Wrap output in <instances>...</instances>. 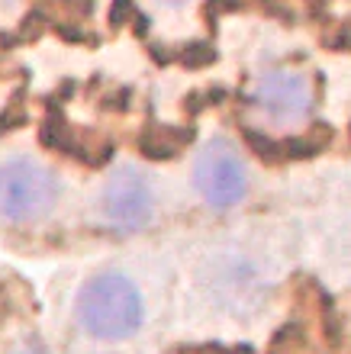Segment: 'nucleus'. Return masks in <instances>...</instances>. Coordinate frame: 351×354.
I'll return each instance as SVG.
<instances>
[{"label": "nucleus", "mask_w": 351, "mask_h": 354, "mask_svg": "<svg viewBox=\"0 0 351 354\" xmlns=\"http://www.w3.org/2000/svg\"><path fill=\"white\" fill-rule=\"evenodd\" d=\"M74 316L87 335L100 338V342H123L142 328L145 303H142L136 280L116 274V270H107V274L91 277L78 290Z\"/></svg>", "instance_id": "f257e3e1"}, {"label": "nucleus", "mask_w": 351, "mask_h": 354, "mask_svg": "<svg viewBox=\"0 0 351 354\" xmlns=\"http://www.w3.org/2000/svg\"><path fill=\"white\" fill-rule=\"evenodd\" d=\"M58 200L55 174L33 158H10L0 165V216L10 223H36L52 213Z\"/></svg>", "instance_id": "f03ea898"}, {"label": "nucleus", "mask_w": 351, "mask_h": 354, "mask_svg": "<svg viewBox=\"0 0 351 354\" xmlns=\"http://www.w3.org/2000/svg\"><path fill=\"white\" fill-rule=\"evenodd\" d=\"M194 184L200 196L216 209L235 206L249 190V177H245L239 151L226 139H213L194 165Z\"/></svg>", "instance_id": "7ed1b4c3"}, {"label": "nucleus", "mask_w": 351, "mask_h": 354, "mask_svg": "<svg viewBox=\"0 0 351 354\" xmlns=\"http://www.w3.org/2000/svg\"><path fill=\"white\" fill-rule=\"evenodd\" d=\"M103 219L120 232H139L155 216V196L148 180L132 168H123L103 184L100 190Z\"/></svg>", "instance_id": "20e7f679"}, {"label": "nucleus", "mask_w": 351, "mask_h": 354, "mask_svg": "<svg viewBox=\"0 0 351 354\" xmlns=\"http://www.w3.org/2000/svg\"><path fill=\"white\" fill-rule=\"evenodd\" d=\"M249 100L274 122H300L313 110V87L296 71H268L255 81Z\"/></svg>", "instance_id": "39448f33"}, {"label": "nucleus", "mask_w": 351, "mask_h": 354, "mask_svg": "<svg viewBox=\"0 0 351 354\" xmlns=\"http://www.w3.org/2000/svg\"><path fill=\"white\" fill-rule=\"evenodd\" d=\"M7 354H52L39 338H19L17 345H10Z\"/></svg>", "instance_id": "423d86ee"}, {"label": "nucleus", "mask_w": 351, "mask_h": 354, "mask_svg": "<svg viewBox=\"0 0 351 354\" xmlns=\"http://www.w3.org/2000/svg\"><path fill=\"white\" fill-rule=\"evenodd\" d=\"M168 3H184V0H168Z\"/></svg>", "instance_id": "0eeeda50"}]
</instances>
